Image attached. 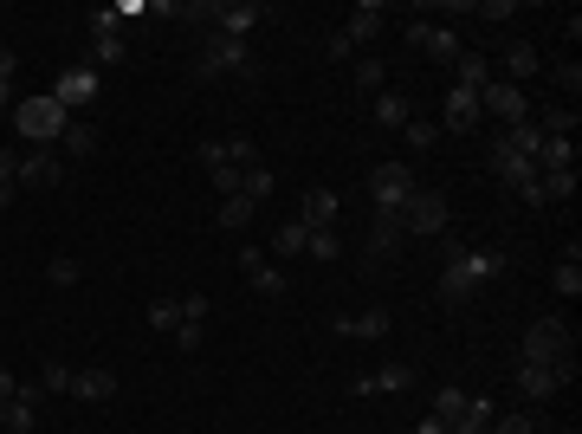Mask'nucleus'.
<instances>
[{
	"label": "nucleus",
	"mask_w": 582,
	"mask_h": 434,
	"mask_svg": "<svg viewBox=\"0 0 582 434\" xmlns=\"http://www.w3.org/2000/svg\"><path fill=\"white\" fill-rule=\"evenodd\" d=\"M194 20H207V33L220 39H253L259 20H266V7H253V0H214V7H188Z\"/></svg>",
	"instance_id": "nucleus-4"
},
{
	"label": "nucleus",
	"mask_w": 582,
	"mask_h": 434,
	"mask_svg": "<svg viewBox=\"0 0 582 434\" xmlns=\"http://www.w3.org/2000/svg\"><path fill=\"white\" fill-rule=\"evenodd\" d=\"M369 117H376L382 130H408V117H414L408 91H382V98H369Z\"/></svg>",
	"instance_id": "nucleus-21"
},
{
	"label": "nucleus",
	"mask_w": 582,
	"mask_h": 434,
	"mask_svg": "<svg viewBox=\"0 0 582 434\" xmlns=\"http://www.w3.org/2000/svg\"><path fill=\"white\" fill-rule=\"evenodd\" d=\"M13 72H20V59H13V52H0V111L13 104Z\"/></svg>",
	"instance_id": "nucleus-44"
},
{
	"label": "nucleus",
	"mask_w": 582,
	"mask_h": 434,
	"mask_svg": "<svg viewBox=\"0 0 582 434\" xmlns=\"http://www.w3.org/2000/svg\"><path fill=\"white\" fill-rule=\"evenodd\" d=\"M447 221H453V208L440 188H414L408 208H401V227H414V234H447Z\"/></svg>",
	"instance_id": "nucleus-10"
},
{
	"label": "nucleus",
	"mask_w": 582,
	"mask_h": 434,
	"mask_svg": "<svg viewBox=\"0 0 582 434\" xmlns=\"http://www.w3.org/2000/svg\"><path fill=\"white\" fill-rule=\"evenodd\" d=\"M466 13H479V20L498 26V20H511V0H485V7H466Z\"/></svg>",
	"instance_id": "nucleus-49"
},
{
	"label": "nucleus",
	"mask_w": 582,
	"mask_h": 434,
	"mask_svg": "<svg viewBox=\"0 0 582 434\" xmlns=\"http://www.w3.org/2000/svg\"><path fill=\"white\" fill-rule=\"evenodd\" d=\"M401 137H408L414 149H434V143H440V124H421V117H408V130H401Z\"/></svg>",
	"instance_id": "nucleus-42"
},
{
	"label": "nucleus",
	"mask_w": 582,
	"mask_h": 434,
	"mask_svg": "<svg viewBox=\"0 0 582 434\" xmlns=\"http://www.w3.org/2000/svg\"><path fill=\"white\" fill-rule=\"evenodd\" d=\"M324 59H337V65H356V46H350V39H343V26H337V33L324 39Z\"/></svg>",
	"instance_id": "nucleus-43"
},
{
	"label": "nucleus",
	"mask_w": 582,
	"mask_h": 434,
	"mask_svg": "<svg viewBox=\"0 0 582 434\" xmlns=\"http://www.w3.org/2000/svg\"><path fill=\"white\" fill-rule=\"evenodd\" d=\"M13 175H20V149H0V182L13 188Z\"/></svg>",
	"instance_id": "nucleus-51"
},
{
	"label": "nucleus",
	"mask_w": 582,
	"mask_h": 434,
	"mask_svg": "<svg viewBox=\"0 0 582 434\" xmlns=\"http://www.w3.org/2000/svg\"><path fill=\"white\" fill-rule=\"evenodd\" d=\"M576 169V137H544V149H537V175H563Z\"/></svg>",
	"instance_id": "nucleus-22"
},
{
	"label": "nucleus",
	"mask_w": 582,
	"mask_h": 434,
	"mask_svg": "<svg viewBox=\"0 0 582 434\" xmlns=\"http://www.w3.org/2000/svg\"><path fill=\"white\" fill-rule=\"evenodd\" d=\"M72 396L78 402H110L117 396V376L110 370H72Z\"/></svg>",
	"instance_id": "nucleus-23"
},
{
	"label": "nucleus",
	"mask_w": 582,
	"mask_h": 434,
	"mask_svg": "<svg viewBox=\"0 0 582 434\" xmlns=\"http://www.w3.org/2000/svg\"><path fill=\"white\" fill-rule=\"evenodd\" d=\"M537 195H544V208L570 201V195H576V169H563V175H537Z\"/></svg>",
	"instance_id": "nucleus-33"
},
{
	"label": "nucleus",
	"mask_w": 582,
	"mask_h": 434,
	"mask_svg": "<svg viewBox=\"0 0 582 434\" xmlns=\"http://www.w3.org/2000/svg\"><path fill=\"white\" fill-rule=\"evenodd\" d=\"M563 434H576V428H563Z\"/></svg>",
	"instance_id": "nucleus-54"
},
{
	"label": "nucleus",
	"mask_w": 582,
	"mask_h": 434,
	"mask_svg": "<svg viewBox=\"0 0 582 434\" xmlns=\"http://www.w3.org/2000/svg\"><path fill=\"white\" fill-rule=\"evenodd\" d=\"M13 396H20V376H13V370H0V409H7Z\"/></svg>",
	"instance_id": "nucleus-52"
},
{
	"label": "nucleus",
	"mask_w": 582,
	"mask_h": 434,
	"mask_svg": "<svg viewBox=\"0 0 582 434\" xmlns=\"http://www.w3.org/2000/svg\"><path fill=\"white\" fill-rule=\"evenodd\" d=\"M240 273L253 279V292H259V298H285V286H291L279 260H259V247H240Z\"/></svg>",
	"instance_id": "nucleus-17"
},
{
	"label": "nucleus",
	"mask_w": 582,
	"mask_h": 434,
	"mask_svg": "<svg viewBox=\"0 0 582 434\" xmlns=\"http://www.w3.org/2000/svg\"><path fill=\"white\" fill-rule=\"evenodd\" d=\"M479 111L498 117V124H531V91H524V85H505V78H492V85L479 91Z\"/></svg>",
	"instance_id": "nucleus-9"
},
{
	"label": "nucleus",
	"mask_w": 582,
	"mask_h": 434,
	"mask_svg": "<svg viewBox=\"0 0 582 434\" xmlns=\"http://www.w3.org/2000/svg\"><path fill=\"white\" fill-rule=\"evenodd\" d=\"M505 273V253H479V247H460V240H447V260H440V305H466L485 279Z\"/></svg>",
	"instance_id": "nucleus-1"
},
{
	"label": "nucleus",
	"mask_w": 582,
	"mask_h": 434,
	"mask_svg": "<svg viewBox=\"0 0 582 434\" xmlns=\"http://www.w3.org/2000/svg\"><path fill=\"white\" fill-rule=\"evenodd\" d=\"M201 78H253V39H220L207 33L201 46V65H194Z\"/></svg>",
	"instance_id": "nucleus-5"
},
{
	"label": "nucleus",
	"mask_w": 582,
	"mask_h": 434,
	"mask_svg": "<svg viewBox=\"0 0 582 434\" xmlns=\"http://www.w3.org/2000/svg\"><path fill=\"white\" fill-rule=\"evenodd\" d=\"M272 188H279V182H272V175H266V162H259V169H246V175H240V195H246V201H266Z\"/></svg>",
	"instance_id": "nucleus-39"
},
{
	"label": "nucleus",
	"mask_w": 582,
	"mask_h": 434,
	"mask_svg": "<svg viewBox=\"0 0 582 434\" xmlns=\"http://www.w3.org/2000/svg\"><path fill=\"white\" fill-rule=\"evenodd\" d=\"M382 26H388V7H382V0H363V7L343 20V39H350V46H369Z\"/></svg>",
	"instance_id": "nucleus-20"
},
{
	"label": "nucleus",
	"mask_w": 582,
	"mask_h": 434,
	"mask_svg": "<svg viewBox=\"0 0 582 434\" xmlns=\"http://www.w3.org/2000/svg\"><path fill=\"white\" fill-rule=\"evenodd\" d=\"M240 175H246V169H214V175H207V182L220 188V201H227V195H240Z\"/></svg>",
	"instance_id": "nucleus-46"
},
{
	"label": "nucleus",
	"mask_w": 582,
	"mask_h": 434,
	"mask_svg": "<svg viewBox=\"0 0 582 434\" xmlns=\"http://www.w3.org/2000/svg\"><path fill=\"white\" fill-rule=\"evenodd\" d=\"M350 72H356V91H363V98H382L388 91V65L382 59H356Z\"/></svg>",
	"instance_id": "nucleus-29"
},
{
	"label": "nucleus",
	"mask_w": 582,
	"mask_h": 434,
	"mask_svg": "<svg viewBox=\"0 0 582 434\" xmlns=\"http://www.w3.org/2000/svg\"><path fill=\"white\" fill-rule=\"evenodd\" d=\"M39 402H46V383H20V396H13L7 409H0V434H33Z\"/></svg>",
	"instance_id": "nucleus-16"
},
{
	"label": "nucleus",
	"mask_w": 582,
	"mask_h": 434,
	"mask_svg": "<svg viewBox=\"0 0 582 434\" xmlns=\"http://www.w3.org/2000/svg\"><path fill=\"white\" fill-rule=\"evenodd\" d=\"M91 33H123V13L117 7H97L91 13Z\"/></svg>",
	"instance_id": "nucleus-47"
},
{
	"label": "nucleus",
	"mask_w": 582,
	"mask_h": 434,
	"mask_svg": "<svg viewBox=\"0 0 582 434\" xmlns=\"http://www.w3.org/2000/svg\"><path fill=\"white\" fill-rule=\"evenodd\" d=\"M557 357H576V337H570V324H563V318H537L531 331H524L518 363H557Z\"/></svg>",
	"instance_id": "nucleus-6"
},
{
	"label": "nucleus",
	"mask_w": 582,
	"mask_h": 434,
	"mask_svg": "<svg viewBox=\"0 0 582 434\" xmlns=\"http://www.w3.org/2000/svg\"><path fill=\"white\" fill-rule=\"evenodd\" d=\"M65 182V156L59 149H20V175L13 188H59Z\"/></svg>",
	"instance_id": "nucleus-12"
},
{
	"label": "nucleus",
	"mask_w": 582,
	"mask_h": 434,
	"mask_svg": "<svg viewBox=\"0 0 582 434\" xmlns=\"http://www.w3.org/2000/svg\"><path fill=\"white\" fill-rule=\"evenodd\" d=\"M563 383H576V357H557V363H518V396H524V402H550Z\"/></svg>",
	"instance_id": "nucleus-8"
},
{
	"label": "nucleus",
	"mask_w": 582,
	"mask_h": 434,
	"mask_svg": "<svg viewBox=\"0 0 582 434\" xmlns=\"http://www.w3.org/2000/svg\"><path fill=\"white\" fill-rule=\"evenodd\" d=\"M414 169L408 162H376V169H369V195H376V214L382 221H401V208H408V195H414Z\"/></svg>",
	"instance_id": "nucleus-3"
},
{
	"label": "nucleus",
	"mask_w": 582,
	"mask_h": 434,
	"mask_svg": "<svg viewBox=\"0 0 582 434\" xmlns=\"http://www.w3.org/2000/svg\"><path fill=\"white\" fill-rule=\"evenodd\" d=\"M550 286H557V298H576L582 292V247L570 240V253L557 260V273H550Z\"/></svg>",
	"instance_id": "nucleus-24"
},
{
	"label": "nucleus",
	"mask_w": 582,
	"mask_h": 434,
	"mask_svg": "<svg viewBox=\"0 0 582 434\" xmlns=\"http://www.w3.org/2000/svg\"><path fill=\"white\" fill-rule=\"evenodd\" d=\"M330 331L350 337V344H376V337H388V311H382V305H369V311H337V318H330Z\"/></svg>",
	"instance_id": "nucleus-15"
},
{
	"label": "nucleus",
	"mask_w": 582,
	"mask_h": 434,
	"mask_svg": "<svg viewBox=\"0 0 582 434\" xmlns=\"http://www.w3.org/2000/svg\"><path fill=\"white\" fill-rule=\"evenodd\" d=\"M337 214H343V195H337V188H304V208H298L304 227H337Z\"/></svg>",
	"instance_id": "nucleus-19"
},
{
	"label": "nucleus",
	"mask_w": 582,
	"mask_h": 434,
	"mask_svg": "<svg viewBox=\"0 0 582 434\" xmlns=\"http://www.w3.org/2000/svg\"><path fill=\"white\" fill-rule=\"evenodd\" d=\"M304 253H311V260H343V234L337 227H311V234H304Z\"/></svg>",
	"instance_id": "nucleus-27"
},
{
	"label": "nucleus",
	"mask_w": 582,
	"mask_h": 434,
	"mask_svg": "<svg viewBox=\"0 0 582 434\" xmlns=\"http://www.w3.org/2000/svg\"><path fill=\"white\" fill-rule=\"evenodd\" d=\"M505 143L518 149V156H531V162H537V149H544V130H537V124H511V130H505Z\"/></svg>",
	"instance_id": "nucleus-36"
},
{
	"label": "nucleus",
	"mask_w": 582,
	"mask_h": 434,
	"mask_svg": "<svg viewBox=\"0 0 582 434\" xmlns=\"http://www.w3.org/2000/svg\"><path fill=\"white\" fill-rule=\"evenodd\" d=\"M466 402H473V396H466V389H453V383H447V389H440V396H434V409H427V415H440V422L453 428V422H460V415H466Z\"/></svg>",
	"instance_id": "nucleus-34"
},
{
	"label": "nucleus",
	"mask_w": 582,
	"mask_h": 434,
	"mask_svg": "<svg viewBox=\"0 0 582 434\" xmlns=\"http://www.w3.org/2000/svg\"><path fill=\"white\" fill-rule=\"evenodd\" d=\"M227 162L233 169H259V143L253 137H227Z\"/></svg>",
	"instance_id": "nucleus-40"
},
{
	"label": "nucleus",
	"mask_w": 582,
	"mask_h": 434,
	"mask_svg": "<svg viewBox=\"0 0 582 434\" xmlns=\"http://www.w3.org/2000/svg\"><path fill=\"white\" fill-rule=\"evenodd\" d=\"M13 124H20L26 149H59L65 124H72V111H65L52 91H39V98H20V104H13Z\"/></svg>",
	"instance_id": "nucleus-2"
},
{
	"label": "nucleus",
	"mask_w": 582,
	"mask_h": 434,
	"mask_svg": "<svg viewBox=\"0 0 582 434\" xmlns=\"http://www.w3.org/2000/svg\"><path fill=\"white\" fill-rule=\"evenodd\" d=\"M182 324H207V292H188L182 298Z\"/></svg>",
	"instance_id": "nucleus-45"
},
{
	"label": "nucleus",
	"mask_w": 582,
	"mask_h": 434,
	"mask_svg": "<svg viewBox=\"0 0 582 434\" xmlns=\"http://www.w3.org/2000/svg\"><path fill=\"white\" fill-rule=\"evenodd\" d=\"M201 169L207 175H214V169H233V162H227V143H201Z\"/></svg>",
	"instance_id": "nucleus-48"
},
{
	"label": "nucleus",
	"mask_w": 582,
	"mask_h": 434,
	"mask_svg": "<svg viewBox=\"0 0 582 434\" xmlns=\"http://www.w3.org/2000/svg\"><path fill=\"white\" fill-rule=\"evenodd\" d=\"M408 46H421L434 65H460V33H453V26H427V20H408Z\"/></svg>",
	"instance_id": "nucleus-13"
},
{
	"label": "nucleus",
	"mask_w": 582,
	"mask_h": 434,
	"mask_svg": "<svg viewBox=\"0 0 582 434\" xmlns=\"http://www.w3.org/2000/svg\"><path fill=\"white\" fill-rule=\"evenodd\" d=\"M259 214V201H246V195H227L220 201V227H246Z\"/></svg>",
	"instance_id": "nucleus-38"
},
{
	"label": "nucleus",
	"mask_w": 582,
	"mask_h": 434,
	"mask_svg": "<svg viewBox=\"0 0 582 434\" xmlns=\"http://www.w3.org/2000/svg\"><path fill=\"white\" fill-rule=\"evenodd\" d=\"M479 124H485V111H479V91L447 85V98H440V130H447V137H466V130H479Z\"/></svg>",
	"instance_id": "nucleus-11"
},
{
	"label": "nucleus",
	"mask_w": 582,
	"mask_h": 434,
	"mask_svg": "<svg viewBox=\"0 0 582 434\" xmlns=\"http://www.w3.org/2000/svg\"><path fill=\"white\" fill-rule=\"evenodd\" d=\"M59 149L72 162H85V156H97V130L85 124V117H72V124H65V137H59Z\"/></svg>",
	"instance_id": "nucleus-25"
},
{
	"label": "nucleus",
	"mask_w": 582,
	"mask_h": 434,
	"mask_svg": "<svg viewBox=\"0 0 582 434\" xmlns=\"http://www.w3.org/2000/svg\"><path fill=\"white\" fill-rule=\"evenodd\" d=\"M149 324L175 337V324H182V298H149Z\"/></svg>",
	"instance_id": "nucleus-37"
},
{
	"label": "nucleus",
	"mask_w": 582,
	"mask_h": 434,
	"mask_svg": "<svg viewBox=\"0 0 582 434\" xmlns=\"http://www.w3.org/2000/svg\"><path fill=\"white\" fill-rule=\"evenodd\" d=\"M13 195H20V188H7V182H0V208H7V201H13Z\"/></svg>",
	"instance_id": "nucleus-53"
},
{
	"label": "nucleus",
	"mask_w": 582,
	"mask_h": 434,
	"mask_svg": "<svg viewBox=\"0 0 582 434\" xmlns=\"http://www.w3.org/2000/svg\"><path fill=\"white\" fill-rule=\"evenodd\" d=\"M557 85L576 98V91H582V65H570V59H563V65H557Z\"/></svg>",
	"instance_id": "nucleus-50"
},
{
	"label": "nucleus",
	"mask_w": 582,
	"mask_h": 434,
	"mask_svg": "<svg viewBox=\"0 0 582 434\" xmlns=\"http://www.w3.org/2000/svg\"><path fill=\"white\" fill-rule=\"evenodd\" d=\"M531 124L544 130V137H576V111H570V104H550V111L531 117Z\"/></svg>",
	"instance_id": "nucleus-32"
},
{
	"label": "nucleus",
	"mask_w": 582,
	"mask_h": 434,
	"mask_svg": "<svg viewBox=\"0 0 582 434\" xmlns=\"http://www.w3.org/2000/svg\"><path fill=\"white\" fill-rule=\"evenodd\" d=\"M492 175L511 188V195H524V188L537 182V162H531V156H518V149H511L505 137H498V143H492Z\"/></svg>",
	"instance_id": "nucleus-14"
},
{
	"label": "nucleus",
	"mask_w": 582,
	"mask_h": 434,
	"mask_svg": "<svg viewBox=\"0 0 582 434\" xmlns=\"http://www.w3.org/2000/svg\"><path fill=\"white\" fill-rule=\"evenodd\" d=\"M505 85H524V78H531L537 72V46H531V39H511V52H505Z\"/></svg>",
	"instance_id": "nucleus-26"
},
{
	"label": "nucleus",
	"mask_w": 582,
	"mask_h": 434,
	"mask_svg": "<svg viewBox=\"0 0 582 434\" xmlns=\"http://www.w3.org/2000/svg\"><path fill=\"white\" fill-rule=\"evenodd\" d=\"M356 396H401V389H414V363H382V370L356 376Z\"/></svg>",
	"instance_id": "nucleus-18"
},
{
	"label": "nucleus",
	"mask_w": 582,
	"mask_h": 434,
	"mask_svg": "<svg viewBox=\"0 0 582 434\" xmlns=\"http://www.w3.org/2000/svg\"><path fill=\"white\" fill-rule=\"evenodd\" d=\"M97 91H104V72H97V65L91 59H78V65H65V72L59 78H52V98H59L65 104V111H91V104H97Z\"/></svg>",
	"instance_id": "nucleus-7"
},
{
	"label": "nucleus",
	"mask_w": 582,
	"mask_h": 434,
	"mask_svg": "<svg viewBox=\"0 0 582 434\" xmlns=\"http://www.w3.org/2000/svg\"><path fill=\"white\" fill-rule=\"evenodd\" d=\"M0 52H7V46H0Z\"/></svg>",
	"instance_id": "nucleus-55"
},
{
	"label": "nucleus",
	"mask_w": 582,
	"mask_h": 434,
	"mask_svg": "<svg viewBox=\"0 0 582 434\" xmlns=\"http://www.w3.org/2000/svg\"><path fill=\"white\" fill-rule=\"evenodd\" d=\"M453 72H460V78H453V85H466V91H485V85H492V65H485L479 59V52H460V65H453Z\"/></svg>",
	"instance_id": "nucleus-28"
},
{
	"label": "nucleus",
	"mask_w": 582,
	"mask_h": 434,
	"mask_svg": "<svg viewBox=\"0 0 582 434\" xmlns=\"http://www.w3.org/2000/svg\"><path fill=\"white\" fill-rule=\"evenodd\" d=\"M46 279H52V286H59V292H72V286H78V279H85V266H78V260H72V253H52V266H46Z\"/></svg>",
	"instance_id": "nucleus-35"
},
{
	"label": "nucleus",
	"mask_w": 582,
	"mask_h": 434,
	"mask_svg": "<svg viewBox=\"0 0 582 434\" xmlns=\"http://www.w3.org/2000/svg\"><path fill=\"white\" fill-rule=\"evenodd\" d=\"M123 59H130L123 33H91V65H123Z\"/></svg>",
	"instance_id": "nucleus-31"
},
{
	"label": "nucleus",
	"mask_w": 582,
	"mask_h": 434,
	"mask_svg": "<svg viewBox=\"0 0 582 434\" xmlns=\"http://www.w3.org/2000/svg\"><path fill=\"white\" fill-rule=\"evenodd\" d=\"M304 234H311L304 221H285V227H272V253H279V260H298V253H304Z\"/></svg>",
	"instance_id": "nucleus-30"
},
{
	"label": "nucleus",
	"mask_w": 582,
	"mask_h": 434,
	"mask_svg": "<svg viewBox=\"0 0 582 434\" xmlns=\"http://www.w3.org/2000/svg\"><path fill=\"white\" fill-rule=\"evenodd\" d=\"M39 383H46V396H72V370H65V363H46Z\"/></svg>",
	"instance_id": "nucleus-41"
}]
</instances>
